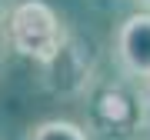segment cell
Wrapping results in <instances>:
<instances>
[{
    "instance_id": "cell-2",
    "label": "cell",
    "mask_w": 150,
    "mask_h": 140,
    "mask_svg": "<svg viewBox=\"0 0 150 140\" xmlns=\"http://www.w3.org/2000/svg\"><path fill=\"white\" fill-rule=\"evenodd\" d=\"M113 54L127 77L150 80V10H137L113 33Z\"/></svg>"
},
{
    "instance_id": "cell-4",
    "label": "cell",
    "mask_w": 150,
    "mask_h": 140,
    "mask_svg": "<svg viewBox=\"0 0 150 140\" xmlns=\"http://www.w3.org/2000/svg\"><path fill=\"white\" fill-rule=\"evenodd\" d=\"M144 93H140V100H137V124L150 134V80H144Z\"/></svg>"
},
{
    "instance_id": "cell-3",
    "label": "cell",
    "mask_w": 150,
    "mask_h": 140,
    "mask_svg": "<svg viewBox=\"0 0 150 140\" xmlns=\"http://www.w3.org/2000/svg\"><path fill=\"white\" fill-rule=\"evenodd\" d=\"M23 140H90V134H87L77 120L54 117V120H40V124H33Z\"/></svg>"
},
{
    "instance_id": "cell-5",
    "label": "cell",
    "mask_w": 150,
    "mask_h": 140,
    "mask_svg": "<svg viewBox=\"0 0 150 140\" xmlns=\"http://www.w3.org/2000/svg\"><path fill=\"white\" fill-rule=\"evenodd\" d=\"M137 7H144V10H150V0H134Z\"/></svg>"
},
{
    "instance_id": "cell-1",
    "label": "cell",
    "mask_w": 150,
    "mask_h": 140,
    "mask_svg": "<svg viewBox=\"0 0 150 140\" xmlns=\"http://www.w3.org/2000/svg\"><path fill=\"white\" fill-rule=\"evenodd\" d=\"M4 37L13 54L37 60L43 67L64 50L67 27L50 4H43V0H17L10 7V13H7Z\"/></svg>"
}]
</instances>
